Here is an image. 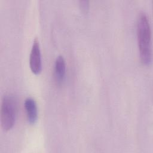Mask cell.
<instances>
[{"instance_id": "3957f363", "label": "cell", "mask_w": 153, "mask_h": 153, "mask_svg": "<svg viewBox=\"0 0 153 153\" xmlns=\"http://www.w3.org/2000/svg\"><path fill=\"white\" fill-rule=\"evenodd\" d=\"M29 65L31 71L36 75L40 74L42 71L40 45L37 38H35L32 46L29 57Z\"/></svg>"}, {"instance_id": "277c9868", "label": "cell", "mask_w": 153, "mask_h": 153, "mask_svg": "<svg viewBox=\"0 0 153 153\" xmlns=\"http://www.w3.org/2000/svg\"><path fill=\"white\" fill-rule=\"evenodd\" d=\"M25 108L28 123L35 124L38 120V108L35 100L32 97H27L25 101Z\"/></svg>"}, {"instance_id": "8992f818", "label": "cell", "mask_w": 153, "mask_h": 153, "mask_svg": "<svg viewBox=\"0 0 153 153\" xmlns=\"http://www.w3.org/2000/svg\"><path fill=\"white\" fill-rule=\"evenodd\" d=\"M79 6L82 11L86 12L89 8V2L88 1H80Z\"/></svg>"}, {"instance_id": "5b68a950", "label": "cell", "mask_w": 153, "mask_h": 153, "mask_svg": "<svg viewBox=\"0 0 153 153\" xmlns=\"http://www.w3.org/2000/svg\"><path fill=\"white\" fill-rule=\"evenodd\" d=\"M66 74V62L62 56L57 57L54 65V74L56 81L60 84L63 82Z\"/></svg>"}, {"instance_id": "7a4b0ae2", "label": "cell", "mask_w": 153, "mask_h": 153, "mask_svg": "<svg viewBox=\"0 0 153 153\" xmlns=\"http://www.w3.org/2000/svg\"><path fill=\"white\" fill-rule=\"evenodd\" d=\"M17 106L14 97L11 95H4L1 104V124L4 131H8L14 126L16 118Z\"/></svg>"}, {"instance_id": "6da1fadb", "label": "cell", "mask_w": 153, "mask_h": 153, "mask_svg": "<svg viewBox=\"0 0 153 153\" xmlns=\"http://www.w3.org/2000/svg\"><path fill=\"white\" fill-rule=\"evenodd\" d=\"M137 38L140 58L145 65L152 62L151 29L149 17L145 12H141L137 19Z\"/></svg>"}]
</instances>
